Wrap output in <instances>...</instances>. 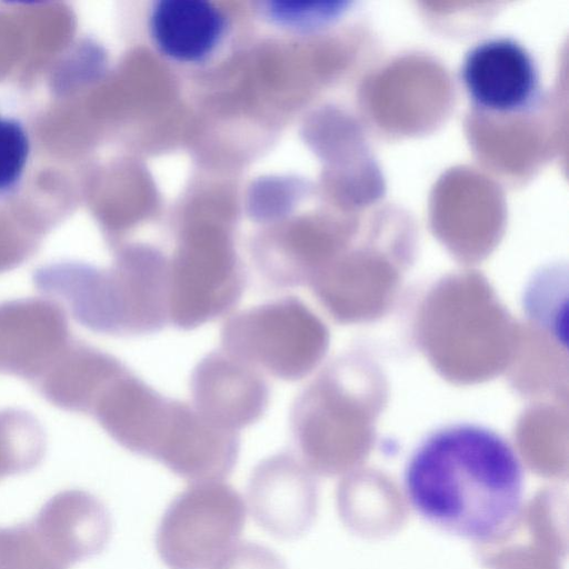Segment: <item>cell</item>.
<instances>
[{
    "label": "cell",
    "mask_w": 569,
    "mask_h": 569,
    "mask_svg": "<svg viewBox=\"0 0 569 569\" xmlns=\"http://www.w3.org/2000/svg\"><path fill=\"white\" fill-rule=\"evenodd\" d=\"M244 522L246 505L231 486L192 483L163 512L156 548L169 569H210L234 545Z\"/></svg>",
    "instance_id": "7a4b0ae2"
},
{
    "label": "cell",
    "mask_w": 569,
    "mask_h": 569,
    "mask_svg": "<svg viewBox=\"0 0 569 569\" xmlns=\"http://www.w3.org/2000/svg\"><path fill=\"white\" fill-rule=\"evenodd\" d=\"M412 509L453 536L489 542L506 536L521 516L525 469L512 445L477 423H453L429 433L403 471Z\"/></svg>",
    "instance_id": "6da1fadb"
},
{
    "label": "cell",
    "mask_w": 569,
    "mask_h": 569,
    "mask_svg": "<svg viewBox=\"0 0 569 569\" xmlns=\"http://www.w3.org/2000/svg\"><path fill=\"white\" fill-rule=\"evenodd\" d=\"M345 3L336 1H272L268 14L278 23L296 29H312L330 22L343 11Z\"/></svg>",
    "instance_id": "d6986e66"
},
{
    "label": "cell",
    "mask_w": 569,
    "mask_h": 569,
    "mask_svg": "<svg viewBox=\"0 0 569 569\" xmlns=\"http://www.w3.org/2000/svg\"><path fill=\"white\" fill-rule=\"evenodd\" d=\"M247 497L259 527L280 539L302 535L316 510V487L291 453H277L253 469Z\"/></svg>",
    "instance_id": "30bf717a"
},
{
    "label": "cell",
    "mask_w": 569,
    "mask_h": 569,
    "mask_svg": "<svg viewBox=\"0 0 569 569\" xmlns=\"http://www.w3.org/2000/svg\"><path fill=\"white\" fill-rule=\"evenodd\" d=\"M567 272L535 276L523 298L530 318L549 331L558 342L567 345Z\"/></svg>",
    "instance_id": "e0dca14e"
},
{
    "label": "cell",
    "mask_w": 569,
    "mask_h": 569,
    "mask_svg": "<svg viewBox=\"0 0 569 569\" xmlns=\"http://www.w3.org/2000/svg\"><path fill=\"white\" fill-rule=\"evenodd\" d=\"M461 80L477 107L499 114L527 110L539 91V72L532 56L507 37L473 46L463 59Z\"/></svg>",
    "instance_id": "52a82bcc"
},
{
    "label": "cell",
    "mask_w": 569,
    "mask_h": 569,
    "mask_svg": "<svg viewBox=\"0 0 569 569\" xmlns=\"http://www.w3.org/2000/svg\"><path fill=\"white\" fill-rule=\"evenodd\" d=\"M33 520L73 565L102 552L112 531L110 513L104 503L80 489L56 493L40 508Z\"/></svg>",
    "instance_id": "4fadbf2b"
},
{
    "label": "cell",
    "mask_w": 569,
    "mask_h": 569,
    "mask_svg": "<svg viewBox=\"0 0 569 569\" xmlns=\"http://www.w3.org/2000/svg\"><path fill=\"white\" fill-rule=\"evenodd\" d=\"M238 432L217 427L192 403L171 399L151 459L192 483L220 481L239 456Z\"/></svg>",
    "instance_id": "8992f818"
},
{
    "label": "cell",
    "mask_w": 569,
    "mask_h": 569,
    "mask_svg": "<svg viewBox=\"0 0 569 569\" xmlns=\"http://www.w3.org/2000/svg\"><path fill=\"white\" fill-rule=\"evenodd\" d=\"M243 289L244 276L228 253L187 252L169 269V322L198 328L231 310Z\"/></svg>",
    "instance_id": "ba28073f"
},
{
    "label": "cell",
    "mask_w": 569,
    "mask_h": 569,
    "mask_svg": "<svg viewBox=\"0 0 569 569\" xmlns=\"http://www.w3.org/2000/svg\"><path fill=\"white\" fill-rule=\"evenodd\" d=\"M192 406L219 428L238 432L264 413L269 388L259 371L223 350L202 358L191 375Z\"/></svg>",
    "instance_id": "9c48e42d"
},
{
    "label": "cell",
    "mask_w": 569,
    "mask_h": 569,
    "mask_svg": "<svg viewBox=\"0 0 569 569\" xmlns=\"http://www.w3.org/2000/svg\"><path fill=\"white\" fill-rule=\"evenodd\" d=\"M213 569H288L286 561L272 549L251 541L233 545Z\"/></svg>",
    "instance_id": "ffe728a7"
},
{
    "label": "cell",
    "mask_w": 569,
    "mask_h": 569,
    "mask_svg": "<svg viewBox=\"0 0 569 569\" xmlns=\"http://www.w3.org/2000/svg\"><path fill=\"white\" fill-rule=\"evenodd\" d=\"M320 343L318 323L293 297L237 312L221 330L224 352L286 381L300 379L311 369Z\"/></svg>",
    "instance_id": "3957f363"
},
{
    "label": "cell",
    "mask_w": 569,
    "mask_h": 569,
    "mask_svg": "<svg viewBox=\"0 0 569 569\" xmlns=\"http://www.w3.org/2000/svg\"><path fill=\"white\" fill-rule=\"evenodd\" d=\"M169 403L128 369L103 390L90 416L119 446L151 458Z\"/></svg>",
    "instance_id": "8fae6325"
},
{
    "label": "cell",
    "mask_w": 569,
    "mask_h": 569,
    "mask_svg": "<svg viewBox=\"0 0 569 569\" xmlns=\"http://www.w3.org/2000/svg\"><path fill=\"white\" fill-rule=\"evenodd\" d=\"M63 306L48 297L0 302V373L34 386L72 341Z\"/></svg>",
    "instance_id": "5b68a950"
},
{
    "label": "cell",
    "mask_w": 569,
    "mask_h": 569,
    "mask_svg": "<svg viewBox=\"0 0 569 569\" xmlns=\"http://www.w3.org/2000/svg\"><path fill=\"white\" fill-rule=\"evenodd\" d=\"M127 370L114 356L72 339L33 387L61 410L90 415L103 390Z\"/></svg>",
    "instance_id": "7c38bea8"
},
{
    "label": "cell",
    "mask_w": 569,
    "mask_h": 569,
    "mask_svg": "<svg viewBox=\"0 0 569 569\" xmlns=\"http://www.w3.org/2000/svg\"><path fill=\"white\" fill-rule=\"evenodd\" d=\"M224 27L222 12L204 0H161L149 19L157 48L181 62L208 57L222 39Z\"/></svg>",
    "instance_id": "5bb4252c"
},
{
    "label": "cell",
    "mask_w": 569,
    "mask_h": 569,
    "mask_svg": "<svg viewBox=\"0 0 569 569\" xmlns=\"http://www.w3.org/2000/svg\"><path fill=\"white\" fill-rule=\"evenodd\" d=\"M47 450L40 421L20 408L0 409V480L37 468Z\"/></svg>",
    "instance_id": "9a60e30c"
},
{
    "label": "cell",
    "mask_w": 569,
    "mask_h": 569,
    "mask_svg": "<svg viewBox=\"0 0 569 569\" xmlns=\"http://www.w3.org/2000/svg\"><path fill=\"white\" fill-rule=\"evenodd\" d=\"M34 288L64 303L82 327L102 335H132L133 302L129 279L119 264L100 269L60 261L34 270Z\"/></svg>",
    "instance_id": "277c9868"
},
{
    "label": "cell",
    "mask_w": 569,
    "mask_h": 569,
    "mask_svg": "<svg viewBox=\"0 0 569 569\" xmlns=\"http://www.w3.org/2000/svg\"><path fill=\"white\" fill-rule=\"evenodd\" d=\"M72 565L33 520L0 527V569H69Z\"/></svg>",
    "instance_id": "2e32d148"
},
{
    "label": "cell",
    "mask_w": 569,
    "mask_h": 569,
    "mask_svg": "<svg viewBox=\"0 0 569 569\" xmlns=\"http://www.w3.org/2000/svg\"><path fill=\"white\" fill-rule=\"evenodd\" d=\"M30 152L24 128L0 114V194L11 191L21 180Z\"/></svg>",
    "instance_id": "ac0fdd59"
}]
</instances>
